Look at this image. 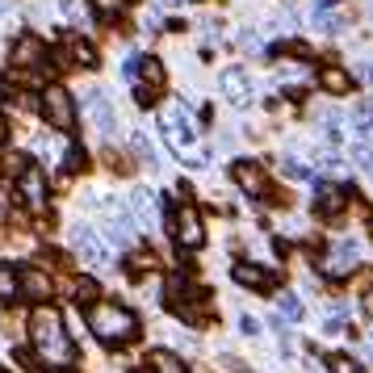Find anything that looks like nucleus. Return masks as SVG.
Wrapping results in <instances>:
<instances>
[{
  "label": "nucleus",
  "instance_id": "obj_37",
  "mask_svg": "<svg viewBox=\"0 0 373 373\" xmlns=\"http://www.w3.org/2000/svg\"><path fill=\"white\" fill-rule=\"evenodd\" d=\"M9 13V0H0V17H5Z\"/></svg>",
  "mask_w": 373,
  "mask_h": 373
},
{
  "label": "nucleus",
  "instance_id": "obj_9",
  "mask_svg": "<svg viewBox=\"0 0 373 373\" xmlns=\"http://www.w3.org/2000/svg\"><path fill=\"white\" fill-rule=\"evenodd\" d=\"M13 68H42V59H46V46H42V38L38 34H21L17 42H13Z\"/></svg>",
  "mask_w": 373,
  "mask_h": 373
},
{
  "label": "nucleus",
  "instance_id": "obj_13",
  "mask_svg": "<svg viewBox=\"0 0 373 373\" xmlns=\"http://www.w3.org/2000/svg\"><path fill=\"white\" fill-rule=\"evenodd\" d=\"M356 256H361L356 239H340V243H336V256L327 260V273H332V277H344V273L352 269V260H356Z\"/></svg>",
  "mask_w": 373,
  "mask_h": 373
},
{
  "label": "nucleus",
  "instance_id": "obj_28",
  "mask_svg": "<svg viewBox=\"0 0 373 373\" xmlns=\"http://www.w3.org/2000/svg\"><path fill=\"white\" fill-rule=\"evenodd\" d=\"M76 298H88V302H92V298H97V281H92V277H80V281H76Z\"/></svg>",
  "mask_w": 373,
  "mask_h": 373
},
{
  "label": "nucleus",
  "instance_id": "obj_4",
  "mask_svg": "<svg viewBox=\"0 0 373 373\" xmlns=\"http://www.w3.org/2000/svg\"><path fill=\"white\" fill-rule=\"evenodd\" d=\"M42 114H46V122L55 126V130H72V126H76V105H72V92H68V88H59V84H50V88L42 92Z\"/></svg>",
  "mask_w": 373,
  "mask_h": 373
},
{
  "label": "nucleus",
  "instance_id": "obj_2",
  "mask_svg": "<svg viewBox=\"0 0 373 373\" xmlns=\"http://www.w3.org/2000/svg\"><path fill=\"white\" fill-rule=\"evenodd\" d=\"M88 327L105 344H130L139 336V319L122 302H97V306H88Z\"/></svg>",
  "mask_w": 373,
  "mask_h": 373
},
{
  "label": "nucleus",
  "instance_id": "obj_20",
  "mask_svg": "<svg viewBox=\"0 0 373 373\" xmlns=\"http://www.w3.org/2000/svg\"><path fill=\"white\" fill-rule=\"evenodd\" d=\"M319 84H323L327 92H336V97L348 92V76H344L340 68H323V72H319Z\"/></svg>",
  "mask_w": 373,
  "mask_h": 373
},
{
  "label": "nucleus",
  "instance_id": "obj_27",
  "mask_svg": "<svg viewBox=\"0 0 373 373\" xmlns=\"http://www.w3.org/2000/svg\"><path fill=\"white\" fill-rule=\"evenodd\" d=\"M285 177H294V181H310V168L298 164V159H285Z\"/></svg>",
  "mask_w": 373,
  "mask_h": 373
},
{
  "label": "nucleus",
  "instance_id": "obj_34",
  "mask_svg": "<svg viewBox=\"0 0 373 373\" xmlns=\"http://www.w3.org/2000/svg\"><path fill=\"white\" fill-rule=\"evenodd\" d=\"M332 5H336V0H314V13H327Z\"/></svg>",
  "mask_w": 373,
  "mask_h": 373
},
{
  "label": "nucleus",
  "instance_id": "obj_39",
  "mask_svg": "<svg viewBox=\"0 0 373 373\" xmlns=\"http://www.w3.org/2000/svg\"><path fill=\"white\" fill-rule=\"evenodd\" d=\"M0 373H9V369H0Z\"/></svg>",
  "mask_w": 373,
  "mask_h": 373
},
{
  "label": "nucleus",
  "instance_id": "obj_26",
  "mask_svg": "<svg viewBox=\"0 0 373 373\" xmlns=\"http://www.w3.org/2000/svg\"><path fill=\"white\" fill-rule=\"evenodd\" d=\"M134 151H139V155H147V164H159V155H155V147H151V139H143V134H134Z\"/></svg>",
  "mask_w": 373,
  "mask_h": 373
},
{
  "label": "nucleus",
  "instance_id": "obj_23",
  "mask_svg": "<svg viewBox=\"0 0 373 373\" xmlns=\"http://www.w3.org/2000/svg\"><path fill=\"white\" fill-rule=\"evenodd\" d=\"M68 55H72L76 63H84V68H92V63H97V50H92L88 42H80V38H72V42H68Z\"/></svg>",
  "mask_w": 373,
  "mask_h": 373
},
{
  "label": "nucleus",
  "instance_id": "obj_6",
  "mask_svg": "<svg viewBox=\"0 0 373 373\" xmlns=\"http://www.w3.org/2000/svg\"><path fill=\"white\" fill-rule=\"evenodd\" d=\"M84 110H88V118H92V126H97L101 134H114V130H118V114H114V105H110V97H105L101 88H92V92H88V101H84Z\"/></svg>",
  "mask_w": 373,
  "mask_h": 373
},
{
  "label": "nucleus",
  "instance_id": "obj_5",
  "mask_svg": "<svg viewBox=\"0 0 373 373\" xmlns=\"http://www.w3.org/2000/svg\"><path fill=\"white\" fill-rule=\"evenodd\" d=\"M72 248L88 269H105V260H110V252H105V243L97 239L92 227H72Z\"/></svg>",
  "mask_w": 373,
  "mask_h": 373
},
{
  "label": "nucleus",
  "instance_id": "obj_3",
  "mask_svg": "<svg viewBox=\"0 0 373 373\" xmlns=\"http://www.w3.org/2000/svg\"><path fill=\"white\" fill-rule=\"evenodd\" d=\"M159 126H164L168 143H172L181 155H189V159H193V168H201V164H205V155L197 151V126H193V118L181 110V105H164V110H159Z\"/></svg>",
  "mask_w": 373,
  "mask_h": 373
},
{
  "label": "nucleus",
  "instance_id": "obj_18",
  "mask_svg": "<svg viewBox=\"0 0 373 373\" xmlns=\"http://www.w3.org/2000/svg\"><path fill=\"white\" fill-rule=\"evenodd\" d=\"M352 130L365 143H373V105H356V110H352Z\"/></svg>",
  "mask_w": 373,
  "mask_h": 373
},
{
  "label": "nucleus",
  "instance_id": "obj_24",
  "mask_svg": "<svg viewBox=\"0 0 373 373\" xmlns=\"http://www.w3.org/2000/svg\"><path fill=\"white\" fill-rule=\"evenodd\" d=\"M281 314L290 319V323H298V319H302V302H298V294H281Z\"/></svg>",
  "mask_w": 373,
  "mask_h": 373
},
{
  "label": "nucleus",
  "instance_id": "obj_12",
  "mask_svg": "<svg viewBox=\"0 0 373 373\" xmlns=\"http://www.w3.org/2000/svg\"><path fill=\"white\" fill-rule=\"evenodd\" d=\"M130 214H134L139 227H147V231L155 227V197H151L147 189H134V193H130Z\"/></svg>",
  "mask_w": 373,
  "mask_h": 373
},
{
  "label": "nucleus",
  "instance_id": "obj_29",
  "mask_svg": "<svg viewBox=\"0 0 373 373\" xmlns=\"http://www.w3.org/2000/svg\"><path fill=\"white\" fill-rule=\"evenodd\" d=\"M155 264V256L147 252V256H130V273H143V269H151Z\"/></svg>",
  "mask_w": 373,
  "mask_h": 373
},
{
  "label": "nucleus",
  "instance_id": "obj_32",
  "mask_svg": "<svg viewBox=\"0 0 373 373\" xmlns=\"http://www.w3.org/2000/svg\"><path fill=\"white\" fill-rule=\"evenodd\" d=\"M59 9H63V17H80V13H84L80 0H59Z\"/></svg>",
  "mask_w": 373,
  "mask_h": 373
},
{
  "label": "nucleus",
  "instance_id": "obj_16",
  "mask_svg": "<svg viewBox=\"0 0 373 373\" xmlns=\"http://www.w3.org/2000/svg\"><path fill=\"white\" fill-rule=\"evenodd\" d=\"M147 365H151L155 373H185V361H181L177 352H168V348H155V352L147 356Z\"/></svg>",
  "mask_w": 373,
  "mask_h": 373
},
{
  "label": "nucleus",
  "instance_id": "obj_31",
  "mask_svg": "<svg viewBox=\"0 0 373 373\" xmlns=\"http://www.w3.org/2000/svg\"><path fill=\"white\" fill-rule=\"evenodd\" d=\"M92 5H97V13L110 17V13H118V9H122V0H92Z\"/></svg>",
  "mask_w": 373,
  "mask_h": 373
},
{
  "label": "nucleus",
  "instance_id": "obj_36",
  "mask_svg": "<svg viewBox=\"0 0 373 373\" xmlns=\"http://www.w3.org/2000/svg\"><path fill=\"white\" fill-rule=\"evenodd\" d=\"M5 134H9V126H5V114H0V143H5Z\"/></svg>",
  "mask_w": 373,
  "mask_h": 373
},
{
  "label": "nucleus",
  "instance_id": "obj_15",
  "mask_svg": "<svg viewBox=\"0 0 373 373\" xmlns=\"http://www.w3.org/2000/svg\"><path fill=\"white\" fill-rule=\"evenodd\" d=\"M219 84H223L227 97H235V105H248V101H252V92H248V76H243L239 68H227V72L219 76Z\"/></svg>",
  "mask_w": 373,
  "mask_h": 373
},
{
  "label": "nucleus",
  "instance_id": "obj_17",
  "mask_svg": "<svg viewBox=\"0 0 373 373\" xmlns=\"http://www.w3.org/2000/svg\"><path fill=\"white\" fill-rule=\"evenodd\" d=\"M235 281H239V285H252V290H269V285H273V277L260 273L256 264H239V269H235Z\"/></svg>",
  "mask_w": 373,
  "mask_h": 373
},
{
  "label": "nucleus",
  "instance_id": "obj_22",
  "mask_svg": "<svg viewBox=\"0 0 373 373\" xmlns=\"http://www.w3.org/2000/svg\"><path fill=\"white\" fill-rule=\"evenodd\" d=\"M139 72L147 80V92H155L159 84H164V68H159V59H139Z\"/></svg>",
  "mask_w": 373,
  "mask_h": 373
},
{
  "label": "nucleus",
  "instance_id": "obj_8",
  "mask_svg": "<svg viewBox=\"0 0 373 373\" xmlns=\"http://www.w3.org/2000/svg\"><path fill=\"white\" fill-rule=\"evenodd\" d=\"M17 189H21L26 205H30V210H38V205L46 201V177H42V168H34V164L17 168Z\"/></svg>",
  "mask_w": 373,
  "mask_h": 373
},
{
  "label": "nucleus",
  "instance_id": "obj_25",
  "mask_svg": "<svg viewBox=\"0 0 373 373\" xmlns=\"http://www.w3.org/2000/svg\"><path fill=\"white\" fill-rule=\"evenodd\" d=\"M327 369H332V373H365V369H361L356 361H348V356H332Z\"/></svg>",
  "mask_w": 373,
  "mask_h": 373
},
{
  "label": "nucleus",
  "instance_id": "obj_7",
  "mask_svg": "<svg viewBox=\"0 0 373 373\" xmlns=\"http://www.w3.org/2000/svg\"><path fill=\"white\" fill-rule=\"evenodd\" d=\"M172 231H177V243H181L185 252L201 248V239H205V231H201V219H197V210H193V205H181V214H177Z\"/></svg>",
  "mask_w": 373,
  "mask_h": 373
},
{
  "label": "nucleus",
  "instance_id": "obj_33",
  "mask_svg": "<svg viewBox=\"0 0 373 373\" xmlns=\"http://www.w3.org/2000/svg\"><path fill=\"white\" fill-rule=\"evenodd\" d=\"M356 164L365 168V177H373V151H365V147H361V151H356Z\"/></svg>",
  "mask_w": 373,
  "mask_h": 373
},
{
  "label": "nucleus",
  "instance_id": "obj_14",
  "mask_svg": "<svg viewBox=\"0 0 373 373\" xmlns=\"http://www.w3.org/2000/svg\"><path fill=\"white\" fill-rule=\"evenodd\" d=\"M17 277H21V294H26L30 302H46V298H50V281H46V273H38V269H21Z\"/></svg>",
  "mask_w": 373,
  "mask_h": 373
},
{
  "label": "nucleus",
  "instance_id": "obj_38",
  "mask_svg": "<svg viewBox=\"0 0 373 373\" xmlns=\"http://www.w3.org/2000/svg\"><path fill=\"white\" fill-rule=\"evenodd\" d=\"M365 310H369V314H373V294H369V298H365Z\"/></svg>",
  "mask_w": 373,
  "mask_h": 373
},
{
  "label": "nucleus",
  "instance_id": "obj_1",
  "mask_svg": "<svg viewBox=\"0 0 373 373\" xmlns=\"http://www.w3.org/2000/svg\"><path fill=\"white\" fill-rule=\"evenodd\" d=\"M30 344L38 348L42 365H55V369H68L76 361V348L63 332V314L55 306H38L30 314Z\"/></svg>",
  "mask_w": 373,
  "mask_h": 373
},
{
  "label": "nucleus",
  "instance_id": "obj_30",
  "mask_svg": "<svg viewBox=\"0 0 373 373\" xmlns=\"http://www.w3.org/2000/svg\"><path fill=\"white\" fill-rule=\"evenodd\" d=\"M239 332H243V336H260V319L243 314V319H239Z\"/></svg>",
  "mask_w": 373,
  "mask_h": 373
},
{
  "label": "nucleus",
  "instance_id": "obj_11",
  "mask_svg": "<svg viewBox=\"0 0 373 373\" xmlns=\"http://www.w3.org/2000/svg\"><path fill=\"white\" fill-rule=\"evenodd\" d=\"M235 181H239V189H248V193H256V197L269 193V181H264L260 164H248V159H239V164H235Z\"/></svg>",
  "mask_w": 373,
  "mask_h": 373
},
{
  "label": "nucleus",
  "instance_id": "obj_40",
  "mask_svg": "<svg viewBox=\"0 0 373 373\" xmlns=\"http://www.w3.org/2000/svg\"><path fill=\"white\" fill-rule=\"evenodd\" d=\"M164 5H168V0H164Z\"/></svg>",
  "mask_w": 373,
  "mask_h": 373
},
{
  "label": "nucleus",
  "instance_id": "obj_10",
  "mask_svg": "<svg viewBox=\"0 0 373 373\" xmlns=\"http://www.w3.org/2000/svg\"><path fill=\"white\" fill-rule=\"evenodd\" d=\"M105 231H110V239L118 248L130 243V214H126L122 205H105Z\"/></svg>",
  "mask_w": 373,
  "mask_h": 373
},
{
  "label": "nucleus",
  "instance_id": "obj_35",
  "mask_svg": "<svg viewBox=\"0 0 373 373\" xmlns=\"http://www.w3.org/2000/svg\"><path fill=\"white\" fill-rule=\"evenodd\" d=\"M9 219V205H5V193H0V223Z\"/></svg>",
  "mask_w": 373,
  "mask_h": 373
},
{
  "label": "nucleus",
  "instance_id": "obj_19",
  "mask_svg": "<svg viewBox=\"0 0 373 373\" xmlns=\"http://www.w3.org/2000/svg\"><path fill=\"white\" fill-rule=\"evenodd\" d=\"M17 294H21V277L9 269V264H0V302H9Z\"/></svg>",
  "mask_w": 373,
  "mask_h": 373
},
{
  "label": "nucleus",
  "instance_id": "obj_21",
  "mask_svg": "<svg viewBox=\"0 0 373 373\" xmlns=\"http://www.w3.org/2000/svg\"><path fill=\"white\" fill-rule=\"evenodd\" d=\"M314 205H319V214H336V210L344 205V193L323 185V189H319V201H314Z\"/></svg>",
  "mask_w": 373,
  "mask_h": 373
}]
</instances>
